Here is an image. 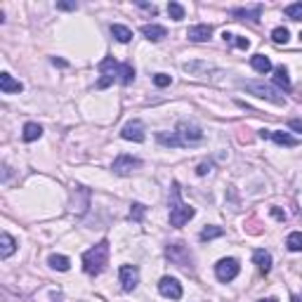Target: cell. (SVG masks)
<instances>
[{
	"instance_id": "cell-31",
	"label": "cell",
	"mask_w": 302,
	"mask_h": 302,
	"mask_svg": "<svg viewBox=\"0 0 302 302\" xmlns=\"http://www.w3.org/2000/svg\"><path fill=\"white\" fill-rule=\"evenodd\" d=\"M144 213H146V208L142 203H133V210H130V220H135V222H142V217H144Z\"/></svg>"
},
{
	"instance_id": "cell-5",
	"label": "cell",
	"mask_w": 302,
	"mask_h": 302,
	"mask_svg": "<svg viewBox=\"0 0 302 302\" xmlns=\"http://www.w3.org/2000/svg\"><path fill=\"white\" fill-rule=\"evenodd\" d=\"M238 272H241V265H238V260H234V257H224V260H220L215 265V274L220 281H232L238 276Z\"/></svg>"
},
{
	"instance_id": "cell-37",
	"label": "cell",
	"mask_w": 302,
	"mask_h": 302,
	"mask_svg": "<svg viewBox=\"0 0 302 302\" xmlns=\"http://www.w3.org/2000/svg\"><path fill=\"white\" fill-rule=\"evenodd\" d=\"M272 215L276 217V220H286V215H284V213H281V210H276V208L272 210Z\"/></svg>"
},
{
	"instance_id": "cell-12",
	"label": "cell",
	"mask_w": 302,
	"mask_h": 302,
	"mask_svg": "<svg viewBox=\"0 0 302 302\" xmlns=\"http://www.w3.org/2000/svg\"><path fill=\"white\" fill-rule=\"evenodd\" d=\"M168 257L173 262H177L180 267H189V262H192V255L186 253V248H184V243H173L168 248Z\"/></svg>"
},
{
	"instance_id": "cell-35",
	"label": "cell",
	"mask_w": 302,
	"mask_h": 302,
	"mask_svg": "<svg viewBox=\"0 0 302 302\" xmlns=\"http://www.w3.org/2000/svg\"><path fill=\"white\" fill-rule=\"evenodd\" d=\"M288 125H291L293 130H297V133H302V121H297V118H293V121L288 123Z\"/></svg>"
},
{
	"instance_id": "cell-26",
	"label": "cell",
	"mask_w": 302,
	"mask_h": 302,
	"mask_svg": "<svg viewBox=\"0 0 302 302\" xmlns=\"http://www.w3.org/2000/svg\"><path fill=\"white\" fill-rule=\"evenodd\" d=\"M156 140L161 142V144H165V146H182V142H180V137H177V135L175 133H158L156 135Z\"/></svg>"
},
{
	"instance_id": "cell-25",
	"label": "cell",
	"mask_w": 302,
	"mask_h": 302,
	"mask_svg": "<svg viewBox=\"0 0 302 302\" xmlns=\"http://www.w3.org/2000/svg\"><path fill=\"white\" fill-rule=\"evenodd\" d=\"M286 246H288V250H293V253H300V250H302V232L288 234V238H286Z\"/></svg>"
},
{
	"instance_id": "cell-2",
	"label": "cell",
	"mask_w": 302,
	"mask_h": 302,
	"mask_svg": "<svg viewBox=\"0 0 302 302\" xmlns=\"http://www.w3.org/2000/svg\"><path fill=\"white\" fill-rule=\"evenodd\" d=\"M194 215H196V210L182 201L180 184L173 182V189H170V224L173 226H184Z\"/></svg>"
},
{
	"instance_id": "cell-8",
	"label": "cell",
	"mask_w": 302,
	"mask_h": 302,
	"mask_svg": "<svg viewBox=\"0 0 302 302\" xmlns=\"http://www.w3.org/2000/svg\"><path fill=\"white\" fill-rule=\"evenodd\" d=\"M246 87H248L250 92H255L257 97H262V99H269L272 104H284V97H281L274 87H269V85H262V83H246Z\"/></svg>"
},
{
	"instance_id": "cell-7",
	"label": "cell",
	"mask_w": 302,
	"mask_h": 302,
	"mask_svg": "<svg viewBox=\"0 0 302 302\" xmlns=\"http://www.w3.org/2000/svg\"><path fill=\"white\" fill-rule=\"evenodd\" d=\"M137 168H142V161L140 158L130 156V154H121V156L114 161V173L116 175H130L135 173Z\"/></svg>"
},
{
	"instance_id": "cell-30",
	"label": "cell",
	"mask_w": 302,
	"mask_h": 302,
	"mask_svg": "<svg viewBox=\"0 0 302 302\" xmlns=\"http://www.w3.org/2000/svg\"><path fill=\"white\" fill-rule=\"evenodd\" d=\"M272 41L274 43H288V29H284V26H279V29H274L272 31Z\"/></svg>"
},
{
	"instance_id": "cell-3",
	"label": "cell",
	"mask_w": 302,
	"mask_h": 302,
	"mask_svg": "<svg viewBox=\"0 0 302 302\" xmlns=\"http://www.w3.org/2000/svg\"><path fill=\"white\" fill-rule=\"evenodd\" d=\"M99 71H102V76H104V78H99L97 87H99V90H104V87H109L111 83H114V78L118 76L121 64H118L114 57H106V59H102V62H99Z\"/></svg>"
},
{
	"instance_id": "cell-13",
	"label": "cell",
	"mask_w": 302,
	"mask_h": 302,
	"mask_svg": "<svg viewBox=\"0 0 302 302\" xmlns=\"http://www.w3.org/2000/svg\"><path fill=\"white\" fill-rule=\"evenodd\" d=\"M210 35H213V29L208 24H196V26H189V31H186V38L194 43H205Z\"/></svg>"
},
{
	"instance_id": "cell-10",
	"label": "cell",
	"mask_w": 302,
	"mask_h": 302,
	"mask_svg": "<svg viewBox=\"0 0 302 302\" xmlns=\"http://www.w3.org/2000/svg\"><path fill=\"white\" fill-rule=\"evenodd\" d=\"M121 137L123 140H128V142H144V123L142 121H130L123 125L121 130Z\"/></svg>"
},
{
	"instance_id": "cell-18",
	"label": "cell",
	"mask_w": 302,
	"mask_h": 302,
	"mask_svg": "<svg viewBox=\"0 0 302 302\" xmlns=\"http://www.w3.org/2000/svg\"><path fill=\"white\" fill-rule=\"evenodd\" d=\"M111 35H114L118 43H130L133 41V31H130L128 26H123V24H111Z\"/></svg>"
},
{
	"instance_id": "cell-16",
	"label": "cell",
	"mask_w": 302,
	"mask_h": 302,
	"mask_svg": "<svg viewBox=\"0 0 302 302\" xmlns=\"http://www.w3.org/2000/svg\"><path fill=\"white\" fill-rule=\"evenodd\" d=\"M14 250H17L14 238H12L7 232H3V236H0V257H3V260H7V257H10Z\"/></svg>"
},
{
	"instance_id": "cell-36",
	"label": "cell",
	"mask_w": 302,
	"mask_h": 302,
	"mask_svg": "<svg viewBox=\"0 0 302 302\" xmlns=\"http://www.w3.org/2000/svg\"><path fill=\"white\" fill-rule=\"evenodd\" d=\"M208 170H210V163H201V165H198V170H196V173H198V175H205V173H208Z\"/></svg>"
},
{
	"instance_id": "cell-20",
	"label": "cell",
	"mask_w": 302,
	"mask_h": 302,
	"mask_svg": "<svg viewBox=\"0 0 302 302\" xmlns=\"http://www.w3.org/2000/svg\"><path fill=\"white\" fill-rule=\"evenodd\" d=\"M274 83L284 90H291V78H288V69L286 66H276L274 69Z\"/></svg>"
},
{
	"instance_id": "cell-15",
	"label": "cell",
	"mask_w": 302,
	"mask_h": 302,
	"mask_svg": "<svg viewBox=\"0 0 302 302\" xmlns=\"http://www.w3.org/2000/svg\"><path fill=\"white\" fill-rule=\"evenodd\" d=\"M0 90H3L5 95H12V92H22L24 85L19 81H14V78L5 71V73H0Z\"/></svg>"
},
{
	"instance_id": "cell-24",
	"label": "cell",
	"mask_w": 302,
	"mask_h": 302,
	"mask_svg": "<svg viewBox=\"0 0 302 302\" xmlns=\"http://www.w3.org/2000/svg\"><path fill=\"white\" fill-rule=\"evenodd\" d=\"M260 14H262V5L253 7V10H234V17H246L250 22H260Z\"/></svg>"
},
{
	"instance_id": "cell-29",
	"label": "cell",
	"mask_w": 302,
	"mask_h": 302,
	"mask_svg": "<svg viewBox=\"0 0 302 302\" xmlns=\"http://www.w3.org/2000/svg\"><path fill=\"white\" fill-rule=\"evenodd\" d=\"M168 14L175 19V22H180V19H184V7H182L180 3H170V5H168Z\"/></svg>"
},
{
	"instance_id": "cell-27",
	"label": "cell",
	"mask_w": 302,
	"mask_h": 302,
	"mask_svg": "<svg viewBox=\"0 0 302 302\" xmlns=\"http://www.w3.org/2000/svg\"><path fill=\"white\" fill-rule=\"evenodd\" d=\"M284 12H286V17L293 19V22H302V3H293Z\"/></svg>"
},
{
	"instance_id": "cell-22",
	"label": "cell",
	"mask_w": 302,
	"mask_h": 302,
	"mask_svg": "<svg viewBox=\"0 0 302 302\" xmlns=\"http://www.w3.org/2000/svg\"><path fill=\"white\" fill-rule=\"evenodd\" d=\"M50 267L57 269V272H69L71 262L66 255H50Z\"/></svg>"
},
{
	"instance_id": "cell-6",
	"label": "cell",
	"mask_w": 302,
	"mask_h": 302,
	"mask_svg": "<svg viewBox=\"0 0 302 302\" xmlns=\"http://www.w3.org/2000/svg\"><path fill=\"white\" fill-rule=\"evenodd\" d=\"M118 276H121L123 291H135L137 284H140V269L135 267V265H123L118 269Z\"/></svg>"
},
{
	"instance_id": "cell-39",
	"label": "cell",
	"mask_w": 302,
	"mask_h": 302,
	"mask_svg": "<svg viewBox=\"0 0 302 302\" xmlns=\"http://www.w3.org/2000/svg\"><path fill=\"white\" fill-rule=\"evenodd\" d=\"M291 302H302V300H300V297H293V300H291Z\"/></svg>"
},
{
	"instance_id": "cell-33",
	"label": "cell",
	"mask_w": 302,
	"mask_h": 302,
	"mask_svg": "<svg viewBox=\"0 0 302 302\" xmlns=\"http://www.w3.org/2000/svg\"><path fill=\"white\" fill-rule=\"evenodd\" d=\"M232 43L238 47V50H248V47H250L248 38H241V35H234V38H232Z\"/></svg>"
},
{
	"instance_id": "cell-4",
	"label": "cell",
	"mask_w": 302,
	"mask_h": 302,
	"mask_svg": "<svg viewBox=\"0 0 302 302\" xmlns=\"http://www.w3.org/2000/svg\"><path fill=\"white\" fill-rule=\"evenodd\" d=\"M177 137H180L182 146L186 144H196V142L203 140V133H201V128L198 125H192V123H177Z\"/></svg>"
},
{
	"instance_id": "cell-32",
	"label": "cell",
	"mask_w": 302,
	"mask_h": 302,
	"mask_svg": "<svg viewBox=\"0 0 302 302\" xmlns=\"http://www.w3.org/2000/svg\"><path fill=\"white\" fill-rule=\"evenodd\" d=\"M154 83H156L158 87H168L170 83H173V78H170L168 73H156L154 76Z\"/></svg>"
},
{
	"instance_id": "cell-34",
	"label": "cell",
	"mask_w": 302,
	"mask_h": 302,
	"mask_svg": "<svg viewBox=\"0 0 302 302\" xmlns=\"http://www.w3.org/2000/svg\"><path fill=\"white\" fill-rule=\"evenodd\" d=\"M76 3H57V10H64V12H71V10H76Z\"/></svg>"
},
{
	"instance_id": "cell-19",
	"label": "cell",
	"mask_w": 302,
	"mask_h": 302,
	"mask_svg": "<svg viewBox=\"0 0 302 302\" xmlns=\"http://www.w3.org/2000/svg\"><path fill=\"white\" fill-rule=\"evenodd\" d=\"M255 265L260 267L262 274H269V269H272V255H269L267 250H255Z\"/></svg>"
},
{
	"instance_id": "cell-1",
	"label": "cell",
	"mask_w": 302,
	"mask_h": 302,
	"mask_svg": "<svg viewBox=\"0 0 302 302\" xmlns=\"http://www.w3.org/2000/svg\"><path fill=\"white\" fill-rule=\"evenodd\" d=\"M106 265H109V241H99L95 248L83 253V269H85V274L97 276V274L104 272Z\"/></svg>"
},
{
	"instance_id": "cell-23",
	"label": "cell",
	"mask_w": 302,
	"mask_h": 302,
	"mask_svg": "<svg viewBox=\"0 0 302 302\" xmlns=\"http://www.w3.org/2000/svg\"><path fill=\"white\" fill-rule=\"evenodd\" d=\"M118 81H121L123 85H130V83L135 81V69H133V64H121V71H118Z\"/></svg>"
},
{
	"instance_id": "cell-21",
	"label": "cell",
	"mask_w": 302,
	"mask_h": 302,
	"mask_svg": "<svg viewBox=\"0 0 302 302\" xmlns=\"http://www.w3.org/2000/svg\"><path fill=\"white\" fill-rule=\"evenodd\" d=\"M41 135H43V128L38 123H26V125H24V135H22L24 142H35Z\"/></svg>"
},
{
	"instance_id": "cell-11",
	"label": "cell",
	"mask_w": 302,
	"mask_h": 302,
	"mask_svg": "<svg viewBox=\"0 0 302 302\" xmlns=\"http://www.w3.org/2000/svg\"><path fill=\"white\" fill-rule=\"evenodd\" d=\"M262 137H269V140H274L276 144H281V146H297L300 144V140H295L293 135H288V133H284V130H262Z\"/></svg>"
},
{
	"instance_id": "cell-38",
	"label": "cell",
	"mask_w": 302,
	"mask_h": 302,
	"mask_svg": "<svg viewBox=\"0 0 302 302\" xmlns=\"http://www.w3.org/2000/svg\"><path fill=\"white\" fill-rule=\"evenodd\" d=\"M260 302H279V300H274V297H267V300H260Z\"/></svg>"
},
{
	"instance_id": "cell-40",
	"label": "cell",
	"mask_w": 302,
	"mask_h": 302,
	"mask_svg": "<svg viewBox=\"0 0 302 302\" xmlns=\"http://www.w3.org/2000/svg\"><path fill=\"white\" fill-rule=\"evenodd\" d=\"M300 41H302V31H300Z\"/></svg>"
},
{
	"instance_id": "cell-9",
	"label": "cell",
	"mask_w": 302,
	"mask_h": 302,
	"mask_svg": "<svg viewBox=\"0 0 302 302\" xmlns=\"http://www.w3.org/2000/svg\"><path fill=\"white\" fill-rule=\"evenodd\" d=\"M158 293L163 297H170V300H180L182 297V284L173 276H163L161 284H158Z\"/></svg>"
},
{
	"instance_id": "cell-17",
	"label": "cell",
	"mask_w": 302,
	"mask_h": 302,
	"mask_svg": "<svg viewBox=\"0 0 302 302\" xmlns=\"http://www.w3.org/2000/svg\"><path fill=\"white\" fill-rule=\"evenodd\" d=\"M250 66H253L257 73H269V71H272V62H269V57H265V54H253V57H250Z\"/></svg>"
},
{
	"instance_id": "cell-28",
	"label": "cell",
	"mask_w": 302,
	"mask_h": 302,
	"mask_svg": "<svg viewBox=\"0 0 302 302\" xmlns=\"http://www.w3.org/2000/svg\"><path fill=\"white\" fill-rule=\"evenodd\" d=\"M222 234H224L222 226H205L203 232H201V241H213V238L222 236Z\"/></svg>"
},
{
	"instance_id": "cell-14",
	"label": "cell",
	"mask_w": 302,
	"mask_h": 302,
	"mask_svg": "<svg viewBox=\"0 0 302 302\" xmlns=\"http://www.w3.org/2000/svg\"><path fill=\"white\" fill-rule=\"evenodd\" d=\"M142 35L149 38V41H154V43H158L168 35V29L161 26V24H144V26H142Z\"/></svg>"
}]
</instances>
